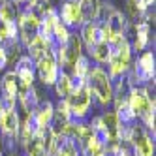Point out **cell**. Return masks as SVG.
Masks as SVG:
<instances>
[{
	"mask_svg": "<svg viewBox=\"0 0 156 156\" xmlns=\"http://www.w3.org/2000/svg\"><path fill=\"white\" fill-rule=\"evenodd\" d=\"M87 87L92 94V102L100 107H109L113 104V81L104 66H92L87 75Z\"/></svg>",
	"mask_w": 156,
	"mask_h": 156,
	"instance_id": "1",
	"label": "cell"
},
{
	"mask_svg": "<svg viewBox=\"0 0 156 156\" xmlns=\"http://www.w3.org/2000/svg\"><path fill=\"white\" fill-rule=\"evenodd\" d=\"M72 81H73V90L66 98L72 113V120H87L88 111L92 107V94L87 87V81H77V79Z\"/></svg>",
	"mask_w": 156,
	"mask_h": 156,
	"instance_id": "2",
	"label": "cell"
},
{
	"mask_svg": "<svg viewBox=\"0 0 156 156\" xmlns=\"http://www.w3.org/2000/svg\"><path fill=\"white\" fill-rule=\"evenodd\" d=\"M34 66H36V73L40 77L41 85L43 87H53L55 81H57V77H58V73H60V68L57 64L53 49H49L38 62H34Z\"/></svg>",
	"mask_w": 156,
	"mask_h": 156,
	"instance_id": "3",
	"label": "cell"
},
{
	"mask_svg": "<svg viewBox=\"0 0 156 156\" xmlns=\"http://www.w3.org/2000/svg\"><path fill=\"white\" fill-rule=\"evenodd\" d=\"M58 21L70 30H77L83 25V17H81V9L77 0H62L57 8Z\"/></svg>",
	"mask_w": 156,
	"mask_h": 156,
	"instance_id": "4",
	"label": "cell"
},
{
	"mask_svg": "<svg viewBox=\"0 0 156 156\" xmlns=\"http://www.w3.org/2000/svg\"><path fill=\"white\" fill-rule=\"evenodd\" d=\"M12 66H13V73H15L17 83H19V90L34 87L36 66H34V60H32L30 57H27V55H21V57H19Z\"/></svg>",
	"mask_w": 156,
	"mask_h": 156,
	"instance_id": "5",
	"label": "cell"
},
{
	"mask_svg": "<svg viewBox=\"0 0 156 156\" xmlns=\"http://www.w3.org/2000/svg\"><path fill=\"white\" fill-rule=\"evenodd\" d=\"M19 128H21V119L17 109H6V111L0 109V132H2V136L17 139Z\"/></svg>",
	"mask_w": 156,
	"mask_h": 156,
	"instance_id": "6",
	"label": "cell"
},
{
	"mask_svg": "<svg viewBox=\"0 0 156 156\" xmlns=\"http://www.w3.org/2000/svg\"><path fill=\"white\" fill-rule=\"evenodd\" d=\"M133 28V41H130L132 45V51L133 53H143L145 49L149 47L151 43V25L147 23V21H136V25L132 27Z\"/></svg>",
	"mask_w": 156,
	"mask_h": 156,
	"instance_id": "7",
	"label": "cell"
},
{
	"mask_svg": "<svg viewBox=\"0 0 156 156\" xmlns=\"http://www.w3.org/2000/svg\"><path fill=\"white\" fill-rule=\"evenodd\" d=\"M53 117H55V104L51 100H41L40 105L32 111V119H34L38 130H49Z\"/></svg>",
	"mask_w": 156,
	"mask_h": 156,
	"instance_id": "8",
	"label": "cell"
},
{
	"mask_svg": "<svg viewBox=\"0 0 156 156\" xmlns=\"http://www.w3.org/2000/svg\"><path fill=\"white\" fill-rule=\"evenodd\" d=\"M79 38H81V43L87 47V51H90L96 43L104 41L102 40V28H100V23L98 21H90V23H83L81 28H79Z\"/></svg>",
	"mask_w": 156,
	"mask_h": 156,
	"instance_id": "9",
	"label": "cell"
},
{
	"mask_svg": "<svg viewBox=\"0 0 156 156\" xmlns=\"http://www.w3.org/2000/svg\"><path fill=\"white\" fill-rule=\"evenodd\" d=\"M17 102H19V107L25 111V113H32L41 102V98L36 90V87H30V88H23V90L17 92Z\"/></svg>",
	"mask_w": 156,
	"mask_h": 156,
	"instance_id": "10",
	"label": "cell"
},
{
	"mask_svg": "<svg viewBox=\"0 0 156 156\" xmlns=\"http://www.w3.org/2000/svg\"><path fill=\"white\" fill-rule=\"evenodd\" d=\"M111 57H113V45L107 41H100L88 51V58H92L98 66H105L111 60Z\"/></svg>",
	"mask_w": 156,
	"mask_h": 156,
	"instance_id": "11",
	"label": "cell"
},
{
	"mask_svg": "<svg viewBox=\"0 0 156 156\" xmlns=\"http://www.w3.org/2000/svg\"><path fill=\"white\" fill-rule=\"evenodd\" d=\"M53 88H55V94L58 96V100H66V98L72 94V90H73L72 75H70L68 72L60 70V73H58V77H57V81H55Z\"/></svg>",
	"mask_w": 156,
	"mask_h": 156,
	"instance_id": "12",
	"label": "cell"
},
{
	"mask_svg": "<svg viewBox=\"0 0 156 156\" xmlns=\"http://www.w3.org/2000/svg\"><path fill=\"white\" fill-rule=\"evenodd\" d=\"M25 49H27V53H25L27 57H30V58L34 60V62H38V60L43 57V55H45L49 49H53V47L49 45V43H47L45 40H41V38L36 34L34 38L30 40V43H28V45H27Z\"/></svg>",
	"mask_w": 156,
	"mask_h": 156,
	"instance_id": "13",
	"label": "cell"
},
{
	"mask_svg": "<svg viewBox=\"0 0 156 156\" xmlns=\"http://www.w3.org/2000/svg\"><path fill=\"white\" fill-rule=\"evenodd\" d=\"M19 92V83L17 77L13 73V70H8L2 75V81H0V96H9V98H17Z\"/></svg>",
	"mask_w": 156,
	"mask_h": 156,
	"instance_id": "14",
	"label": "cell"
},
{
	"mask_svg": "<svg viewBox=\"0 0 156 156\" xmlns=\"http://www.w3.org/2000/svg\"><path fill=\"white\" fill-rule=\"evenodd\" d=\"M92 64H90V58L88 55H81L79 58L75 60V64L72 66V79H77V81H87V75L90 72Z\"/></svg>",
	"mask_w": 156,
	"mask_h": 156,
	"instance_id": "15",
	"label": "cell"
},
{
	"mask_svg": "<svg viewBox=\"0 0 156 156\" xmlns=\"http://www.w3.org/2000/svg\"><path fill=\"white\" fill-rule=\"evenodd\" d=\"M77 2H79L83 23L96 21V17H98V8H100V0H77Z\"/></svg>",
	"mask_w": 156,
	"mask_h": 156,
	"instance_id": "16",
	"label": "cell"
},
{
	"mask_svg": "<svg viewBox=\"0 0 156 156\" xmlns=\"http://www.w3.org/2000/svg\"><path fill=\"white\" fill-rule=\"evenodd\" d=\"M53 120L62 122V124H66V122L72 120V113H70V107H68V102H66V100H58V102L55 104V117H53Z\"/></svg>",
	"mask_w": 156,
	"mask_h": 156,
	"instance_id": "17",
	"label": "cell"
},
{
	"mask_svg": "<svg viewBox=\"0 0 156 156\" xmlns=\"http://www.w3.org/2000/svg\"><path fill=\"white\" fill-rule=\"evenodd\" d=\"M30 9H34V12L41 13V12H45V9L49 8V0H27Z\"/></svg>",
	"mask_w": 156,
	"mask_h": 156,
	"instance_id": "18",
	"label": "cell"
},
{
	"mask_svg": "<svg viewBox=\"0 0 156 156\" xmlns=\"http://www.w3.org/2000/svg\"><path fill=\"white\" fill-rule=\"evenodd\" d=\"M8 66H9V62H8V55H6V51L2 49V45H0V72H4Z\"/></svg>",
	"mask_w": 156,
	"mask_h": 156,
	"instance_id": "19",
	"label": "cell"
},
{
	"mask_svg": "<svg viewBox=\"0 0 156 156\" xmlns=\"http://www.w3.org/2000/svg\"><path fill=\"white\" fill-rule=\"evenodd\" d=\"M8 156H17V154H15V152H12V154H8Z\"/></svg>",
	"mask_w": 156,
	"mask_h": 156,
	"instance_id": "20",
	"label": "cell"
},
{
	"mask_svg": "<svg viewBox=\"0 0 156 156\" xmlns=\"http://www.w3.org/2000/svg\"><path fill=\"white\" fill-rule=\"evenodd\" d=\"M0 154H2V145H0Z\"/></svg>",
	"mask_w": 156,
	"mask_h": 156,
	"instance_id": "21",
	"label": "cell"
}]
</instances>
